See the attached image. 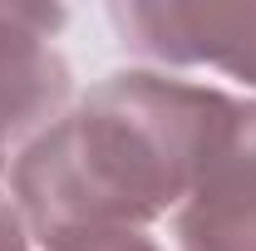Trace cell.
Returning <instances> with one entry per match:
<instances>
[{"label": "cell", "instance_id": "6da1fadb", "mask_svg": "<svg viewBox=\"0 0 256 251\" xmlns=\"http://www.w3.org/2000/svg\"><path fill=\"white\" fill-rule=\"evenodd\" d=\"M232 98L158 74H114L15 162V212L44 246L138 232L188 202L232 118Z\"/></svg>", "mask_w": 256, "mask_h": 251}, {"label": "cell", "instance_id": "8992f818", "mask_svg": "<svg viewBox=\"0 0 256 251\" xmlns=\"http://www.w3.org/2000/svg\"><path fill=\"white\" fill-rule=\"evenodd\" d=\"M0 251H25V222L10 202H0Z\"/></svg>", "mask_w": 256, "mask_h": 251}, {"label": "cell", "instance_id": "5b68a950", "mask_svg": "<svg viewBox=\"0 0 256 251\" xmlns=\"http://www.w3.org/2000/svg\"><path fill=\"white\" fill-rule=\"evenodd\" d=\"M60 251H158V242H148L143 232H98V236H79Z\"/></svg>", "mask_w": 256, "mask_h": 251}, {"label": "cell", "instance_id": "52a82bcc", "mask_svg": "<svg viewBox=\"0 0 256 251\" xmlns=\"http://www.w3.org/2000/svg\"><path fill=\"white\" fill-rule=\"evenodd\" d=\"M0 168H5V138H0Z\"/></svg>", "mask_w": 256, "mask_h": 251}, {"label": "cell", "instance_id": "277c9868", "mask_svg": "<svg viewBox=\"0 0 256 251\" xmlns=\"http://www.w3.org/2000/svg\"><path fill=\"white\" fill-rule=\"evenodd\" d=\"M60 5H0V138L50 128L69 98V64L54 54Z\"/></svg>", "mask_w": 256, "mask_h": 251}, {"label": "cell", "instance_id": "3957f363", "mask_svg": "<svg viewBox=\"0 0 256 251\" xmlns=\"http://www.w3.org/2000/svg\"><path fill=\"white\" fill-rule=\"evenodd\" d=\"M182 251H256V104H236L178 212Z\"/></svg>", "mask_w": 256, "mask_h": 251}, {"label": "cell", "instance_id": "7a4b0ae2", "mask_svg": "<svg viewBox=\"0 0 256 251\" xmlns=\"http://www.w3.org/2000/svg\"><path fill=\"white\" fill-rule=\"evenodd\" d=\"M128 50L162 64H217L256 84V5H114Z\"/></svg>", "mask_w": 256, "mask_h": 251}]
</instances>
